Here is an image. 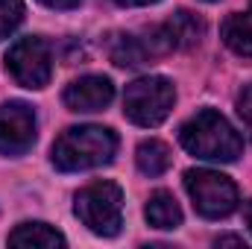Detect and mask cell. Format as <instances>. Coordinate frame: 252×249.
Here are the masks:
<instances>
[{
    "instance_id": "1",
    "label": "cell",
    "mask_w": 252,
    "mask_h": 249,
    "mask_svg": "<svg viewBox=\"0 0 252 249\" xmlns=\"http://www.w3.org/2000/svg\"><path fill=\"white\" fill-rule=\"evenodd\" d=\"M118 138L106 126H70L53 144V164L64 173L91 170L115 158Z\"/></svg>"
},
{
    "instance_id": "2",
    "label": "cell",
    "mask_w": 252,
    "mask_h": 249,
    "mask_svg": "<svg viewBox=\"0 0 252 249\" xmlns=\"http://www.w3.org/2000/svg\"><path fill=\"white\" fill-rule=\"evenodd\" d=\"M179 141L190 156L205 158V161H235L244 153L241 135L214 109L196 112L188 124L182 126Z\"/></svg>"
},
{
    "instance_id": "3",
    "label": "cell",
    "mask_w": 252,
    "mask_h": 249,
    "mask_svg": "<svg viewBox=\"0 0 252 249\" xmlns=\"http://www.w3.org/2000/svg\"><path fill=\"white\" fill-rule=\"evenodd\" d=\"M76 217L103 238H115L124 226V190L115 182H91L76 193Z\"/></svg>"
},
{
    "instance_id": "4",
    "label": "cell",
    "mask_w": 252,
    "mask_h": 249,
    "mask_svg": "<svg viewBox=\"0 0 252 249\" xmlns=\"http://www.w3.org/2000/svg\"><path fill=\"white\" fill-rule=\"evenodd\" d=\"M176 91L164 76H141L124 91V115L138 126H158L173 109Z\"/></svg>"
},
{
    "instance_id": "5",
    "label": "cell",
    "mask_w": 252,
    "mask_h": 249,
    "mask_svg": "<svg viewBox=\"0 0 252 249\" xmlns=\"http://www.w3.org/2000/svg\"><path fill=\"white\" fill-rule=\"evenodd\" d=\"M185 187L193 199V208L208 220L229 217L238 208V187L229 176L217 170H188Z\"/></svg>"
},
{
    "instance_id": "6",
    "label": "cell",
    "mask_w": 252,
    "mask_h": 249,
    "mask_svg": "<svg viewBox=\"0 0 252 249\" xmlns=\"http://www.w3.org/2000/svg\"><path fill=\"white\" fill-rule=\"evenodd\" d=\"M6 70L24 88H44L50 82V73H53L47 41L35 38V35L18 38L12 44V50L6 53Z\"/></svg>"
},
{
    "instance_id": "7",
    "label": "cell",
    "mask_w": 252,
    "mask_h": 249,
    "mask_svg": "<svg viewBox=\"0 0 252 249\" xmlns=\"http://www.w3.org/2000/svg\"><path fill=\"white\" fill-rule=\"evenodd\" d=\"M205 32L202 18H196L188 9H179L173 18H167L164 24H156L144 32V47L150 56H164L170 50H188L193 44H199Z\"/></svg>"
},
{
    "instance_id": "8",
    "label": "cell",
    "mask_w": 252,
    "mask_h": 249,
    "mask_svg": "<svg viewBox=\"0 0 252 249\" xmlns=\"http://www.w3.org/2000/svg\"><path fill=\"white\" fill-rule=\"evenodd\" d=\"M35 144V112L27 103H3L0 106V153L24 156Z\"/></svg>"
},
{
    "instance_id": "9",
    "label": "cell",
    "mask_w": 252,
    "mask_h": 249,
    "mask_svg": "<svg viewBox=\"0 0 252 249\" xmlns=\"http://www.w3.org/2000/svg\"><path fill=\"white\" fill-rule=\"evenodd\" d=\"M115 85L109 76H82L64 88L62 100L70 112H100L112 103Z\"/></svg>"
},
{
    "instance_id": "10",
    "label": "cell",
    "mask_w": 252,
    "mask_h": 249,
    "mask_svg": "<svg viewBox=\"0 0 252 249\" xmlns=\"http://www.w3.org/2000/svg\"><path fill=\"white\" fill-rule=\"evenodd\" d=\"M12 247H41V249H56L64 247V238L47 223H21L9 235Z\"/></svg>"
},
{
    "instance_id": "11",
    "label": "cell",
    "mask_w": 252,
    "mask_h": 249,
    "mask_svg": "<svg viewBox=\"0 0 252 249\" xmlns=\"http://www.w3.org/2000/svg\"><path fill=\"white\" fill-rule=\"evenodd\" d=\"M109 59L118 64V67H141V64L150 62L153 56L147 53V47H144L141 38L118 32V35L109 38Z\"/></svg>"
},
{
    "instance_id": "12",
    "label": "cell",
    "mask_w": 252,
    "mask_h": 249,
    "mask_svg": "<svg viewBox=\"0 0 252 249\" xmlns=\"http://www.w3.org/2000/svg\"><path fill=\"white\" fill-rule=\"evenodd\" d=\"M223 41L238 53V56H252V6L247 12H235L223 24Z\"/></svg>"
},
{
    "instance_id": "13",
    "label": "cell",
    "mask_w": 252,
    "mask_h": 249,
    "mask_svg": "<svg viewBox=\"0 0 252 249\" xmlns=\"http://www.w3.org/2000/svg\"><path fill=\"white\" fill-rule=\"evenodd\" d=\"M147 220L156 229H176L182 223V208L167 190H156L147 202Z\"/></svg>"
},
{
    "instance_id": "14",
    "label": "cell",
    "mask_w": 252,
    "mask_h": 249,
    "mask_svg": "<svg viewBox=\"0 0 252 249\" xmlns=\"http://www.w3.org/2000/svg\"><path fill=\"white\" fill-rule=\"evenodd\" d=\"M135 161H138V170H141V173H147V176H161V173L170 167L173 156H170L167 144H161V141L150 138V141H144V144L138 147Z\"/></svg>"
},
{
    "instance_id": "15",
    "label": "cell",
    "mask_w": 252,
    "mask_h": 249,
    "mask_svg": "<svg viewBox=\"0 0 252 249\" xmlns=\"http://www.w3.org/2000/svg\"><path fill=\"white\" fill-rule=\"evenodd\" d=\"M24 21V0H0V38Z\"/></svg>"
},
{
    "instance_id": "16",
    "label": "cell",
    "mask_w": 252,
    "mask_h": 249,
    "mask_svg": "<svg viewBox=\"0 0 252 249\" xmlns=\"http://www.w3.org/2000/svg\"><path fill=\"white\" fill-rule=\"evenodd\" d=\"M238 118H241L244 129L250 132V138H252V85H247L241 91V97H238Z\"/></svg>"
},
{
    "instance_id": "17",
    "label": "cell",
    "mask_w": 252,
    "mask_h": 249,
    "mask_svg": "<svg viewBox=\"0 0 252 249\" xmlns=\"http://www.w3.org/2000/svg\"><path fill=\"white\" fill-rule=\"evenodd\" d=\"M214 244H217V247H244V249H247V244H244V238H235V235H226V238H217Z\"/></svg>"
},
{
    "instance_id": "18",
    "label": "cell",
    "mask_w": 252,
    "mask_h": 249,
    "mask_svg": "<svg viewBox=\"0 0 252 249\" xmlns=\"http://www.w3.org/2000/svg\"><path fill=\"white\" fill-rule=\"evenodd\" d=\"M44 6H50V9H73V6H79V0H41Z\"/></svg>"
},
{
    "instance_id": "19",
    "label": "cell",
    "mask_w": 252,
    "mask_h": 249,
    "mask_svg": "<svg viewBox=\"0 0 252 249\" xmlns=\"http://www.w3.org/2000/svg\"><path fill=\"white\" fill-rule=\"evenodd\" d=\"M115 3H121V6H150L156 0H115Z\"/></svg>"
},
{
    "instance_id": "20",
    "label": "cell",
    "mask_w": 252,
    "mask_h": 249,
    "mask_svg": "<svg viewBox=\"0 0 252 249\" xmlns=\"http://www.w3.org/2000/svg\"><path fill=\"white\" fill-rule=\"evenodd\" d=\"M244 214H247V226L252 229V199L247 202V211H244Z\"/></svg>"
}]
</instances>
